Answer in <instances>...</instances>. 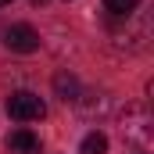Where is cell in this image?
<instances>
[{
    "instance_id": "3",
    "label": "cell",
    "mask_w": 154,
    "mask_h": 154,
    "mask_svg": "<svg viewBox=\"0 0 154 154\" xmlns=\"http://www.w3.org/2000/svg\"><path fill=\"white\" fill-rule=\"evenodd\" d=\"M151 118H147V108H140V104H133V108H125V125H122V133L129 136V140H136V143H147L151 140Z\"/></svg>"
},
{
    "instance_id": "4",
    "label": "cell",
    "mask_w": 154,
    "mask_h": 154,
    "mask_svg": "<svg viewBox=\"0 0 154 154\" xmlns=\"http://www.w3.org/2000/svg\"><path fill=\"white\" fill-rule=\"evenodd\" d=\"M7 151L11 154H39V136L32 129H14L7 136Z\"/></svg>"
},
{
    "instance_id": "8",
    "label": "cell",
    "mask_w": 154,
    "mask_h": 154,
    "mask_svg": "<svg viewBox=\"0 0 154 154\" xmlns=\"http://www.w3.org/2000/svg\"><path fill=\"white\" fill-rule=\"evenodd\" d=\"M32 4H36V7H43V4H47V0H32Z\"/></svg>"
},
{
    "instance_id": "5",
    "label": "cell",
    "mask_w": 154,
    "mask_h": 154,
    "mask_svg": "<svg viewBox=\"0 0 154 154\" xmlns=\"http://www.w3.org/2000/svg\"><path fill=\"white\" fill-rule=\"evenodd\" d=\"M54 93L65 100V104H75L79 97H82V86H79V79L72 72H57L54 75Z\"/></svg>"
},
{
    "instance_id": "9",
    "label": "cell",
    "mask_w": 154,
    "mask_h": 154,
    "mask_svg": "<svg viewBox=\"0 0 154 154\" xmlns=\"http://www.w3.org/2000/svg\"><path fill=\"white\" fill-rule=\"evenodd\" d=\"M4 4H11V0H0V7H4Z\"/></svg>"
},
{
    "instance_id": "1",
    "label": "cell",
    "mask_w": 154,
    "mask_h": 154,
    "mask_svg": "<svg viewBox=\"0 0 154 154\" xmlns=\"http://www.w3.org/2000/svg\"><path fill=\"white\" fill-rule=\"evenodd\" d=\"M7 115L14 122H39L47 115V104L39 100V93H32V90H18V93L7 97Z\"/></svg>"
},
{
    "instance_id": "2",
    "label": "cell",
    "mask_w": 154,
    "mask_h": 154,
    "mask_svg": "<svg viewBox=\"0 0 154 154\" xmlns=\"http://www.w3.org/2000/svg\"><path fill=\"white\" fill-rule=\"evenodd\" d=\"M4 43H7V50H14V54H32V50H39V32L32 25H11V29L4 32Z\"/></svg>"
},
{
    "instance_id": "6",
    "label": "cell",
    "mask_w": 154,
    "mask_h": 154,
    "mask_svg": "<svg viewBox=\"0 0 154 154\" xmlns=\"http://www.w3.org/2000/svg\"><path fill=\"white\" fill-rule=\"evenodd\" d=\"M79 154H108V136L104 133H86L82 143H79Z\"/></svg>"
},
{
    "instance_id": "7",
    "label": "cell",
    "mask_w": 154,
    "mask_h": 154,
    "mask_svg": "<svg viewBox=\"0 0 154 154\" xmlns=\"http://www.w3.org/2000/svg\"><path fill=\"white\" fill-rule=\"evenodd\" d=\"M104 7H108L111 14H118V18H129V14L140 7V0H104Z\"/></svg>"
}]
</instances>
